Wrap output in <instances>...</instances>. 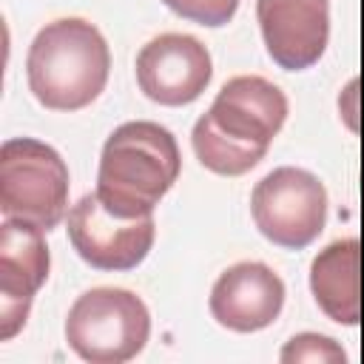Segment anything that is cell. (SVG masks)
I'll return each mask as SVG.
<instances>
[{"instance_id":"6da1fadb","label":"cell","mask_w":364,"mask_h":364,"mask_svg":"<svg viewBox=\"0 0 364 364\" xmlns=\"http://www.w3.org/2000/svg\"><path fill=\"white\" fill-rule=\"evenodd\" d=\"M111 54L100 28L80 17H63L37 31L26 57L34 100L51 111L91 105L108 82Z\"/></svg>"},{"instance_id":"7a4b0ae2","label":"cell","mask_w":364,"mask_h":364,"mask_svg":"<svg viewBox=\"0 0 364 364\" xmlns=\"http://www.w3.org/2000/svg\"><path fill=\"white\" fill-rule=\"evenodd\" d=\"M179 168V145L165 125L125 122L102 145L97 196L117 216H148L173 188Z\"/></svg>"},{"instance_id":"3957f363","label":"cell","mask_w":364,"mask_h":364,"mask_svg":"<svg viewBox=\"0 0 364 364\" xmlns=\"http://www.w3.org/2000/svg\"><path fill=\"white\" fill-rule=\"evenodd\" d=\"M68 208V168L63 156L31 136L0 145V213L40 230L63 222Z\"/></svg>"},{"instance_id":"277c9868","label":"cell","mask_w":364,"mask_h":364,"mask_svg":"<svg viewBox=\"0 0 364 364\" xmlns=\"http://www.w3.org/2000/svg\"><path fill=\"white\" fill-rule=\"evenodd\" d=\"M151 336L145 301L122 287H94L82 293L65 318L68 347L91 364H122L142 353Z\"/></svg>"},{"instance_id":"5b68a950","label":"cell","mask_w":364,"mask_h":364,"mask_svg":"<svg viewBox=\"0 0 364 364\" xmlns=\"http://www.w3.org/2000/svg\"><path fill=\"white\" fill-rule=\"evenodd\" d=\"M250 213L264 239L279 247L301 250L324 230L327 191L316 173L284 165L256 182Z\"/></svg>"},{"instance_id":"8992f818","label":"cell","mask_w":364,"mask_h":364,"mask_svg":"<svg viewBox=\"0 0 364 364\" xmlns=\"http://www.w3.org/2000/svg\"><path fill=\"white\" fill-rule=\"evenodd\" d=\"M154 216H117L97 193L68 210V239L77 256L97 270H131L154 245Z\"/></svg>"},{"instance_id":"52a82bcc","label":"cell","mask_w":364,"mask_h":364,"mask_svg":"<svg viewBox=\"0 0 364 364\" xmlns=\"http://www.w3.org/2000/svg\"><path fill=\"white\" fill-rule=\"evenodd\" d=\"M202 117L222 136L264 159L273 136L287 119V97L270 80L242 74L219 88L210 111Z\"/></svg>"},{"instance_id":"ba28073f","label":"cell","mask_w":364,"mask_h":364,"mask_svg":"<svg viewBox=\"0 0 364 364\" xmlns=\"http://www.w3.org/2000/svg\"><path fill=\"white\" fill-rule=\"evenodd\" d=\"M43 233L20 219L0 225V338L6 341L26 327L31 301L48 279L51 256Z\"/></svg>"},{"instance_id":"9c48e42d","label":"cell","mask_w":364,"mask_h":364,"mask_svg":"<svg viewBox=\"0 0 364 364\" xmlns=\"http://www.w3.org/2000/svg\"><path fill=\"white\" fill-rule=\"evenodd\" d=\"M208 48L191 34H159L136 54L139 91L159 105H188L210 82Z\"/></svg>"},{"instance_id":"30bf717a","label":"cell","mask_w":364,"mask_h":364,"mask_svg":"<svg viewBox=\"0 0 364 364\" xmlns=\"http://www.w3.org/2000/svg\"><path fill=\"white\" fill-rule=\"evenodd\" d=\"M256 20L273 63L301 71L318 63L330 37L327 0H256Z\"/></svg>"},{"instance_id":"8fae6325","label":"cell","mask_w":364,"mask_h":364,"mask_svg":"<svg viewBox=\"0 0 364 364\" xmlns=\"http://www.w3.org/2000/svg\"><path fill=\"white\" fill-rule=\"evenodd\" d=\"M208 304L222 327L256 333L279 318L284 307V282L262 262H239L216 279Z\"/></svg>"},{"instance_id":"7c38bea8","label":"cell","mask_w":364,"mask_h":364,"mask_svg":"<svg viewBox=\"0 0 364 364\" xmlns=\"http://www.w3.org/2000/svg\"><path fill=\"white\" fill-rule=\"evenodd\" d=\"M358 239H341L327 245L310 264V290L316 304L338 324H358L361 293H358Z\"/></svg>"},{"instance_id":"4fadbf2b","label":"cell","mask_w":364,"mask_h":364,"mask_svg":"<svg viewBox=\"0 0 364 364\" xmlns=\"http://www.w3.org/2000/svg\"><path fill=\"white\" fill-rule=\"evenodd\" d=\"M282 361L293 364V361H310V364H344V353L341 347L318 333H301L293 336L284 350H282Z\"/></svg>"},{"instance_id":"5bb4252c","label":"cell","mask_w":364,"mask_h":364,"mask_svg":"<svg viewBox=\"0 0 364 364\" xmlns=\"http://www.w3.org/2000/svg\"><path fill=\"white\" fill-rule=\"evenodd\" d=\"M162 3L173 14L193 20L199 26H210V28L230 23L239 9V0H162Z\"/></svg>"}]
</instances>
